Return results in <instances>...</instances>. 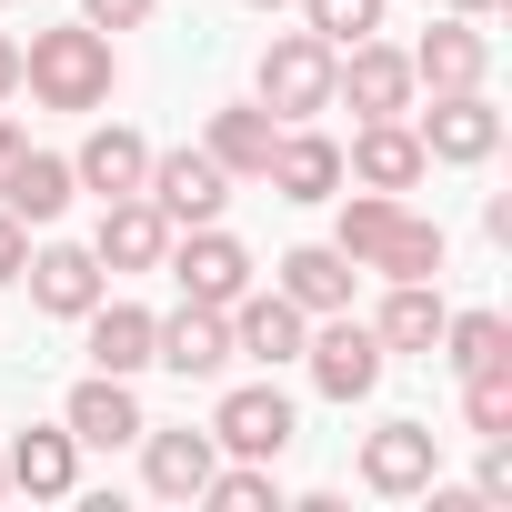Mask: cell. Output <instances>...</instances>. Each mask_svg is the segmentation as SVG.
Masks as SVG:
<instances>
[{
	"label": "cell",
	"mask_w": 512,
	"mask_h": 512,
	"mask_svg": "<svg viewBox=\"0 0 512 512\" xmlns=\"http://www.w3.org/2000/svg\"><path fill=\"white\" fill-rule=\"evenodd\" d=\"M342 221H332V251L352 272H382V282H442V221H422L402 191H332Z\"/></svg>",
	"instance_id": "obj_1"
},
{
	"label": "cell",
	"mask_w": 512,
	"mask_h": 512,
	"mask_svg": "<svg viewBox=\"0 0 512 512\" xmlns=\"http://www.w3.org/2000/svg\"><path fill=\"white\" fill-rule=\"evenodd\" d=\"M21 91H31L41 111H101V101L121 91V51H111V31H91V21L31 31V51H21Z\"/></svg>",
	"instance_id": "obj_2"
},
{
	"label": "cell",
	"mask_w": 512,
	"mask_h": 512,
	"mask_svg": "<svg viewBox=\"0 0 512 512\" xmlns=\"http://www.w3.org/2000/svg\"><path fill=\"white\" fill-rule=\"evenodd\" d=\"M251 101L272 121H322L332 111V41L322 31H272L251 61Z\"/></svg>",
	"instance_id": "obj_3"
},
{
	"label": "cell",
	"mask_w": 512,
	"mask_h": 512,
	"mask_svg": "<svg viewBox=\"0 0 512 512\" xmlns=\"http://www.w3.org/2000/svg\"><path fill=\"white\" fill-rule=\"evenodd\" d=\"M302 362H312V392H322V402H372V392H382V372H392L382 332H372V322H352V312H322V332L302 342Z\"/></svg>",
	"instance_id": "obj_4"
},
{
	"label": "cell",
	"mask_w": 512,
	"mask_h": 512,
	"mask_svg": "<svg viewBox=\"0 0 512 512\" xmlns=\"http://www.w3.org/2000/svg\"><path fill=\"white\" fill-rule=\"evenodd\" d=\"M332 101H352L362 121H402V111L422 101L412 51H392L382 31H372V41H342V51H332Z\"/></svg>",
	"instance_id": "obj_5"
},
{
	"label": "cell",
	"mask_w": 512,
	"mask_h": 512,
	"mask_svg": "<svg viewBox=\"0 0 512 512\" xmlns=\"http://www.w3.org/2000/svg\"><path fill=\"white\" fill-rule=\"evenodd\" d=\"M161 272L181 282V302H241L251 292V251L221 231V221H191V231H171V251H161Z\"/></svg>",
	"instance_id": "obj_6"
},
{
	"label": "cell",
	"mask_w": 512,
	"mask_h": 512,
	"mask_svg": "<svg viewBox=\"0 0 512 512\" xmlns=\"http://www.w3.org/2000/svg\"><path fill=\"white\" fill-rule=\"evenodd\" d=\"M292 432H302V412H292L282 382H241V392H221V412H211V442H221L231 462H282Z\"/></svg>",
	"instance_id": "obj_7"
},
{
	"label": "cell",
	"mask_w": 512,
	"mask_h": 512,
	"mask_svg": "<svg viewBox=\"0 0 512 512\" xmlns=\"http://www.w3.org/2000/svg\"><path fill=\"white\" fill-rule=\"evenodd\" d=\"M412 131H422V161H452V171H472V161L502 151L492 91H432V111H412Z\"/></svg>",
	"instance_id": "obj_8"
},
{
	"label": "cell",
	"mask_w": 512,
	"mask_h": 512,
	"mask_svg": "<svg viewBox=\"0 0 512 512\" xmlns=\"http://www.w3.org/2000/svg\"><path fill=\"white\" fill-rule=\"evenodd\" d=\"M141 201H151L171 231H191V221H221V201H231V171H221L211 151H151V171H141Z\"/></svg>",
	"instance_id": "obj_9"
},
{
	"label": "cell",
	"mask_w": 512,
	"mask_h": 512,
	"mask_svg": "<svg viewBox=\"0 0 512 512\" xmlns=\"http://www.w3.org/2000/svg\"><path fill=\"white\" fill-rule=\"evenodd\" d=\"M151 362L181 372V382H211L231 362V312L221 302H181V312H151Z\"/></svg>",
	"instance_id": "obj_10"
},
{
	"label": "cell",
	"mask_w": 512,
	"mask_h": 512,
	"mask_svg": "<svg viewBox=\"0 0 512 512\" xmlns=\"http://www.w3.org/2000/svg\"><path fill=\"white\" fill-rule=\"evenodd\" d=\"M422 131H412V111L402 121H362L352 131V151H342V181L352 191H422Z\"/></svg>",
	"instance_id": "obj_11"
},
{
	"label": "cell",
	"mask_w": 512,
	"mask_h": 512,
	"mask_svg": "<svg viewBox=\"0 0 512 512\" xmlns=\"http://www.w3.org/2000/svg\"><path fill=\"white\" fill-rule=\"evenodd\" d=\"M302 342H312V312L302 302H282V292H241L231 302V362L282 372V362H302Z\"/></svg>",
	"instance_id": "obj_12"
},
{
	"label": "cell",
	"mask_w": 512,
	"mask_h": 512,
	"mask_svg": "<svg viewBox=\"0 0 512 512\" xmlns=\"http://www.w3.org/2000/svg\"><path fill=\"white\" fill-rule=\"evenodd\" d=\"M21 282H31V302H41L51 322H81V312L111 292V272L91 262V241H41L31 262H21Z\"/></svg>",
	"instance_id": "obj_13"
},
{
	"label": "cell",
	"mask_w": 512,
	"mask_h": 512,
	"mask_svg": "<svg viewBox=\"0 0 512 512\" xmlns=\"http://www.w3.org/2000/svg\"><path fill=\"white\" fill-rule=\"evenodd\" d=\"M412 81L422 91H492V41H482V21H432L422 41H412Z\"/></svg>",
	"instance_id": "obj_14"
},
{
	"label": "cell",
	"mask_w": 512,
	"mask_h": 512,
	"mask_svg": "<svg viewBox=\"0 0 512 512\" xmlns=\"http://www.w3.org/2000/svg\"><path fill=\"white\" fill-rule=\"evenodd\" d=\"M61 432H71L81 452H121V442H141V392H131L121 372H91V382H71Z\"/></svg>",
	"instance_id": "obj_15"
},
{
	"label": "cell",
	"mask_w": 512,
	"mask_h": 512,
	"mask_svg": "<svg viewBox=\"0 0 512 512\" xmlns=\"http://www.w3.org/2000/svg\"><path fill=\"white\" fill-rule=\"evenodd\" d=\"M432 462H442V432H432V422H382V432H362V482L392 492V502H412V492L432 482Z\"/></svg>",
	"instance_id": "obj_16"
},
{
	"label": "cell",
	"mask_w": 512,
	"mask_h": 512,
	"mask_svg": "<svg viewBox=\"0 0 512 512\" xmlns=\"http://www.w3.org/2000/svg\"><path fill=\"white\" fill-rule=\"evenodd\" d=\"M161 251H171V221H161L141 191L101 201V231H91V262H101V272H161Z\"/></svg>",
	"instance_id": "obj_17"
},
{
	"label": "cell",
	"mask_w": 512,
	"mask_h": 512,
	"mask_svg": "<svg viewBox=\"0 0 512 512\" xmlns=\"http://www.w3.org/2000/svg\"><path fill=\"white\" fill-rule=\"evenodd\" d=\"M282 201H332L342 191V141L332 131H312V121H282V141H272V171H262Z\"/></svg>",
	"instance_id": "obj_18"
},
{
	"label": "cell",
	"mask_w": 512,
	"mask_h": 512,
	"mask_svg": "<svg viewBox=\"0 0 512 512\" xmlns=\"http://www.w3.org/2000/svg\"><path fill=\"white\" fill-rule=\"evenodd\" d=\"M211 472H221V442H211V432H191V422H181V432H151V422H141V482H151L161 502H201Z\"/></svg>",
	"instance_id": "obj_19"
},
{
	"label": "cell",
	"mask_w": 512,
	"mask_h": 512,
	"mask_svg": "<svg viewBox=\"0 0 512 512\" xmlns=\"http://www.w3.org/2000/svg\"><path fill=\"white\" fill-rule=\"evenodd\" d=\"M141 171H151V141H141L131 121H101V131L71 151V181H81V191H101V201L141 191Z\"/></svg>",
	"instance_id": "obj_20"
},
{
	"label": "cell",
	"mask_w": 512,
	"mask_h": 512,
	"mask_svg": "<svg viewBox=\"0 0 512 512\" xmlns=\"http://www.w3.org/2000/svg\"><path fill=\"white\" fill-rule=\"evenodd\" d=\"M442 322H452V302H442V282H392V292H382V312H372V332H382V352H412V362H432V342H442Z\"/></svg>",
	"instance_id": "obj_21"
},
{
	"label": "cell",
	"mask_w": 512,
	"mask_h": 512,
	"mask_svg": "<svg viewBox=\"0 0 512 512\" xmlns=\"http://www.w3.org/2000/svg\"><path fill=\"white\" fill-rule=\"evenodd\" d=\"M272 141H282V121H272L262 101H231V111H211V131H201V151H211L231 181H262V171H272Z\"/></svg>",
	"instance_id": "obj_22"
},
{
	"label": "cell",
	"mask_w": 512,
	"mask_h": 512,
	"mask_svg": "<svg viewBox=\"0 0 512 512\" xmlns=\"http://www.w3.org/2000/svg\"><path fill=\"white\" fill-rule=\"evenodd\" d=\"M0 472H11V492H31V502H61L71 482H81V442L51 422V432H21L11 452H0Z\"/></svg>",
	"instance_id": "obj_23"
},
{
	"label": "cell",
	"mask_w": 512,
	"mask_h": 512,
	"mask_svg": "<svg viewBox=\"0 0 512 512\" xmlns=\"http://www.w3.org/2000/svg\"><path fill=\"white\" fill-rule=\"evenodd\" d=\"M81 332H91V372H121V382L151 372V312H141V302H111V292H101V302L81 312Z\"/></svg>",
	"instance_id": "obj_24"
},
{
	"label": "cell",
	"mask_w": 512,
	"mask_h": 512,
	"mask_svg": "<svg viewBox=\"0 0 512 512\" xmlns=\"http://www.w3.org/2000/svg\"><path fill=\"white\" fill-rule=\"evenodd\" d=\"M352 282H362V272L342 262L332 241H302V251H282V302H302L312 322H322V312H352Z\"/></svg>",
	"instance_id": "obj_25"
},
{
	"label": "cell",
	"mask_w": 512,
	"mask_h": 512,
	"mask_svg": "<svg viewBox=\"0 0 512 512\" xmlns=\"http://www.w3.org/2000/svg\"><path fill=\"white\" fill-rule=\"evenodd\" d=\"M71 191H81V181H71V161H61V151H21V171L0 181V211L41 231V221H61V211H71Z\"/></svg>",
	"instance_id": "obj_26"
},
{
	"label": "cell",
	"mask_w": 512,
	"mask_h": 512,
	"mask_svg": "<svg viewBox=\"0 0 512 512\" xmlns=\"http://www.w3.org/2000/svg\"><path fill=\"white\" fill-rule=\"evenodd\" d=\"M432 352H442L462 382H472V372H512V322H502V312H452Z\"/></svg>",
	"instance_id": "obj_27"
},
{
	"label": "cell",
	"mask_w": 512,
	"mask_h": 512,
	"mask_svg": "<svg viewBox=\"0 0 512 512\" xmlns=\"http://www.w3.org/2000/svg\"><path fill=\"white\" fill-rule=\"evenodd\" d=\"M292 11H302V21L342 51V41H372V31L392 21V0H292Z\"/></svg>",
	"instance_id": "obj_28"
},
{
	"label": "cell",
	"mask_w": 512,
	"mask_h": 512,
	"mask_svg": "<svg viewBox=\"0 0 512 512\" xmlns=\"http://www.w3.org/2000/svg\"><path fill=\"white\" fill-rule=\"evenodd\" d=\"M201 502H221V512H282L272 462H231V472H211V482H201Z\"/></svg>",
	"instance_id": "obj_29"
},
{
	"label": "cell",
	"mask_w": 512,
	"mask_h": 512,
	"mask_svg": "<svg viewBox=\"0 0 512 512\" xmlns=\"http://www.w3.org/2000/svg\"><path fill=\"white\" fill-rule=\"evenodd\" d=\"M462 422H472L482 442H512V372H472V382H462Z\"/></svg>",
	"instance_id": "obj_30"
},
{
	"label": "cell",
	"mask_w": 512,
	"mask_h": 512,
	"mask_svg": "<svg viewBox=\"0 0 512 512\" xmlns=\"http://www.w3.org/2000/svg\"><path fill=\"white\" fill-rule=\"evenodd\" d=\"M482 502H512V442H482V472H472Z\"/></svg>",
	"instance_id": "obj_31"
},
{
	"label": "cell",
	"mask_w": 512,
	"mask_h": 512,
	"mask_svg": "<svg viewBox=\"0 0 512 512\" xmlns=\"http://www.w3.org/2000/svg\"><path fill=\"white\" fill-rule=\"evenodd\" d=\"M81 21H91V31H141L151 0H81Z\"/></svg>",
	"instance_id": "obj_32"
},
{
	"label": "cell",
	"mask_w": 512,
	"mask_h": 512,
	"mask_svg": "<svg viewBox=\"0 0 512 512\" xmlns=\"http://www.w3.org/2000/svg\"><path fill=\"white\" fill-rule=\"evenodd\" d=\"M21 262H31V221L0 211V282H21Z\"/></svg>",
	"instance_id": "obj_33"
},
{
	"label": "cell",
	"mask_w": 512,
	"mask_h": 512,
	"mask_svg": "<svg viewBox=\"0 0 512 512\" xmlns=\"http://www.w3.org/2000/svg\"><path fill=\"white\" fill-rule=\"evenodd\" d=\"M0 101H21V41L0 31Z\"/></svg>",
	"instance_id": "obj_34"
},
{
	"label": "cell",
	"mask_w": 512,
	"mask_h": 512,
	"mask_svg": "<svg viewBox=\"0 0 512 512\" xmlns=\"http://www.w3.org/2000/svg\"><path fill=\"white\" fill-rule=\"evenodd\" d=\"M21 151H31V131H21V121H0V181L21 171Z\"/></svg>",
	"instance_id": "obj_35"
},
{
	"label": "cell",
	"mask_w": 512,
	"mask_h": 512,
	"mask_svg": "<svg viewBox=\"0 0 512 512\" xmlns=\"http://www.w3.org/2000/svg\"><path fill=\"white\" fill-rule=\"evenodd\" d=\"M442 11H462V21H492V11H502V0H442Z\"/></svg>",
	"instance_id": "obj_36"
},
{
	"label": "cell",
	"mask_w": 512,
	"mask_h": 512,
	"mask_svg": "<svg viewBox=\"0 0 512 512\" xmlns=\"http://www.w3.org/2000/svg\"><path fill=\"white\" fill-rule=\"evenodd\" d=\"M251 11H292V0H251Z\"/></svg>",
	"instance_id": "obj_37"
},
{
	"label": "cell",
	"mask_w": 512,
	"mask_h": 512,
	"mask_svg": "<svg viewBox=\"0 0 512 512\" xmlns=\"http://www.w3.org/2000/svg\"><path fill=\"white\" fill-rule=\"evenodd\" d=\"M0 492H11V472H0Z\"/></svg>",
	"instance_id": "obj_38"
}]
</instances>
